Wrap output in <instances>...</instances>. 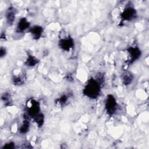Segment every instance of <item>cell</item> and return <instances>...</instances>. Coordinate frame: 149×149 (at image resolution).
Wrapping results in <instances>:
<instances>
[{
	"label": "cell",
	"mask_w": 149,
	"mask_h": 149,
	"mask_svg": "<svg viewBox=\"0 0 149 149\" xmlns=\"http://www.w3.org/2000/svg\"><path fill=\"white\" fill-rule=\"evenodd\" d=\"M68 96L66 94H63L62 95H61L59 98H58V99L56 100L55 102L57 104H59L61 106H63L66 104V103L68 101Z\"/></svg>",
	"instance_id": "obj_15"
},
{
	"label": "cell",
	"mask_w": 149,
	"mask_h": 149,
	"mask_svg": "<svg viewBox=\"0 0 149 149\" xmlns=\"http://www.w3.org/2000/svg\"><path fill=\"white\" fill-rule=\"evenodd\" d=\"M24 120H23V124L22 125L20 126V129H19V132L21 133H26L29 131V126H30V123H29V117L24 115Z\"/></svg>",
	"instance_id": "obj_11"
},
{
	"label": "cell",
	"mask_w": 149,
	"mask_h": 149,
	"mask_svg": "<svg viewBox=\"0 0 149 149\" xmlns=\"http://www.w3.org/2000/svg\"><path fill=\"white\" fill-rule=\"evenodd\" d=\"M105 108L107 114L109 116L113 115L117 111L118 104L115 98L112 94H108L105 103Z\"/></svg>",
	"instance_id": "obj_2"
},
{
	"label": "cell",
	"mask_w": 149,
	"mask_h": 149,
	"mask_svg": "<svg viewBox=\"0 0 149 149\" xmlns=\"http://www.w3.org/2000/svg\"><path fill=\"white\" fill-rule=\"evenodd\" d=\"M15 148V143L13 142H9L5 144L3 147L2 149H13Z\"/></svg>",
	"instance_id": "obj_17"
},
{
	"label": "cell",
	"mask_w": 149,
	"mask_h": 149,
	"mask_svg": "<svg viewBox=\"0 0 149 149\" xmlns=\"http://www.w3.org/2000/svg\"><path fill=\"white\" fill-rule=\"evenodd\" d=\"M2 100L4 102L5 105L6 106L7 105H10V104L12 103V99L10 95L7 93H3L1 97Z\"/></svg>",
	"instance_id": "obj_14"
},
{
	"label": "cell",
	"mask_w": 149,
	"mask_h": 149,
	"mask_svg": "<svg viewBox=\"0 0 149 149\" xmlns=\"http://www.w3.org/2000/svg\"><path fill=\"white\" fill-rule=\"evenodd\" d=\"M33 119H34V122L37 123L38 127H41L42 126L44 120V116L42 113H39Z\"/></svg>",
	"instance_id": "obj_13"
},
{
	"label": "cell",
	"mask_w": 149,
	"mask_h": 149,
	"mask_svg": "<svg viewBox=\"0 0 149 149\" xmlns=\"http://www.w3.org/2000/svg\"><path fill=\"white\" fill-rule=\"evenodd\" d=\"M30 26V23L27 21V19L25 17L21 18L17 25L16 31L17 33H22L25 30L28 29Z\"/></svg>",
	"instance_id": "obj_8"
},
{
	"label": "cell",
	"mask_w": 149,
	"mask_h": 149,
	"mask_svg": "<svg viewBox=\"0 0 149 149\" xmlns=\"http://www.w3.org/2000/svg\"><path fill=\"white\" fill-rule=\"evenodd\" d=\"M74 41L72 38L69 36L68 38H61L59 41V47L64 51H69L74 47Z\"/></svg>",
	"instance_id": "obj_6"
},
{
	"label": "cell",
	"mask_w": 149,
	"mask_h": 149,
	"mask_svg": "<svg viewBox=\"0 0 149 149\" xmlns=\"http://www.w3.org/2000/svg\"><path fill=\"white\" fill-rule=\"evenodd\" d=\"M83 94L91 99L97 98L101 92V83L96 79H89L83 89Z\"/></svg>",
	"instance_id": "obj_1"
},
{
	"label": "cell",
	"mask_w": 149,
	"mask_h": 149,
	"mask_svg": "<svg viewBox=\"0 0 149 149\" xmlns=\"http://www.w3.org/2000/svg\"><path fill=\"white\" fill-rule=\"evenodd\" d=\"M66 79H67V80H69V81H71V80H73V78H72V75L70 74H68L67 75V76H66Z\"/></svg>",
	"instance_id": "obj_19"
},
{
	"label": "cell",
	"mask_w": 149,
	"mask_h": 149,
	"mask_svg": "<svg viewBox=\"0 0 149 149\" xmlns=\"http://www.w3.org/2000/svg\"><path fill=\"white\" fill-rule=\"evenodd\" d=\"M38 60L31 55H29L27 60L25 62V65L27 66H34L37 63H38Z\"/></svg>",
	"instance_id": "obj_12"
},
{
	"label": "cell",
	"mask_w": 149,
	"mask_h": 149,
	"mask_svg": "<svg viewBox=\"0 0 149 149\" xmlns=\"http://www.w3.org/2000/svg\"><path fill=\"white\" fill-rule=\"evenodd\" d=\"M16 13V9L14 7L10 6L8 8L6 14V19L7 23L9 24L12 25L13 24V22L15 21Z\"/></svg>",
	"instance_id": "obj_7"
},
{
	"label": "cell",
	"mask_w": 149,
	"mask_h": 149,
	"mask_svg": "<svg viewBox=\"0 0 149 149\" xmlns=\"http://www.w3.org/2000/svg\"><path fill=\"white\" fill-rule=\"evenodd\" d=\"M29 31L34 39L38 40L41 37L42 34L43 29L40 26H34L30 29Z\"/></svg>",
	"instance_id": "obj_9"
},
{
	"label": "cell",
	"mask_w": 149,
	"mask_h": 149,
	"mask_svg": "<svg viewBox=\"0 0 149 149\" xmlns=\"http://www.w3.org/2000/svg\"><path fill=\"white\" fill-rule=\"evenodd\" d=\"M122 79L123 83L125 85L127 86V85L130 84L132 83V81H133V76L130 72L126 71L122 74Z\"/></svg>",
	"instance_id": "obj_10"
},
{
	"label": "cell",
	"mask_w": 149,
	"mask_h": 149,
	"mask_svg": "<svg viewBox=\"0 0 149 149\" xmlns=\"http://www.w3.org/2000/svg\"><path fill=\"white\" fill-rule=\"evenodd\" d=\"M6 54V49L5 48L1 47L0 49V56L1 58H2Z\"/></svg>",
	"instance_id": "obj_18"
},
{
	"label": "cell",
	"mask_w": 149,
	"mask_h": 149,
	"mask_svg": "<svg viewBox=\"0 0 149 149\" xmlns=\"http://www.w3.org/2000/svg\"><path fill=\"white\" fill-rule=\"evenodd\" d=\"M40 111V104L35 100H30V107H27V115L33 118L37 115Z\"/></svg>",
	"instance_id": "obj_5"
},
{
	"label": "cell",
	"mask_w": 149,
	"mask_h": 149,
	"mask_svg": "<svg viewBox=\"0 0 149 149\" xmlns=\"http://www.w3.org/2000/svg\"><path fill=\"white\" fill-rule=\"evenodd\" d=\"M137 12L135 9L132 6L126 7L120 14L122 21H131L136 17Z\"/></svg>",
	"instance_id": "obj_3"
},
{
	"label": "cell",
	"mask_w": 149,
	"mask_h": 149,
	"mask_svg": "<svg viewBox=\"0 0 149 149\" xmlns=\"http://www.w3.org/2000/svg\"><path fill=\"white\" fill-rule=\"evenodd\" d=\"M12 81H13V84L15 85H20V84H22L23 83V77H21V76H14L13 79H12Z\"/></svg>",
	"instance_id": "obj_16"
},
{
	"label": "cell",
	"mask_w": 149,
	"mask_h": 149,
	"mask_svg": "<svg viewBox=\"0 0 149 149\" xmlns=\"http://www.w3.org/2000/svg\"><path fill=\"white\" fill-rule=\"evenodd\" d=\"M127 50L129 53V59L127 60L129 64L133 63L141 56V51L137 46H130Z\"/></svg>",
	"instance_id": "obj_4"
}]
</instances>
